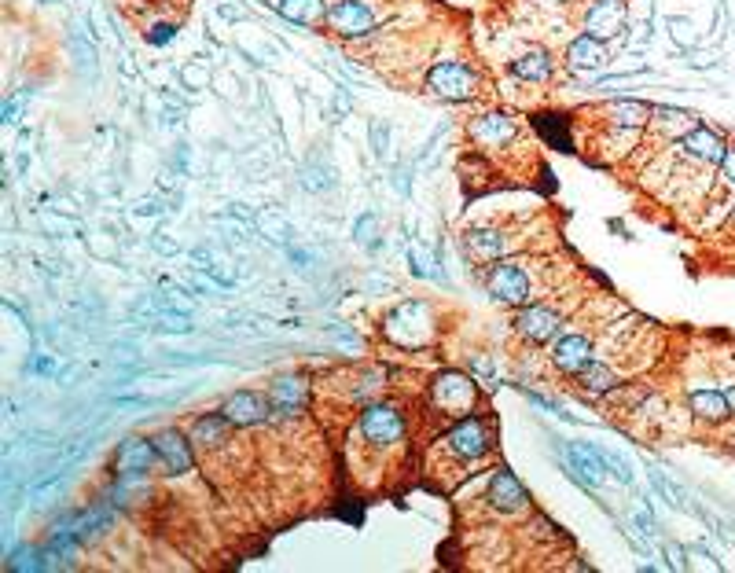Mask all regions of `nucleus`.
I'll use <instances>...</instances> for the list:
<instances>
[{
	"instance_id": "obj_1",
	"label": "nucleus",
	"mask_w": 735,
	"mask_h": 573,
	"mask_svg": "<svg viewBox=\"0 0 735 573\" xmlns=\"http://www.w3.org/2000/svg\"><path fill=\"white\" fill-rule=\"evenodd\" d=\"M427 89L445 103H467L478 96V74L460 59H441L427 70Z\"/></svg>"
},
{
	"instance_id": "obj_2",
	"label": "nucleus",
	"mask_w": 735,
	"mask_h": 573,
	"mask_svg": "<svg viewBox=\"0 0 735 573\" xmlns=\"http://www.w3.org/2000/svg\"><path fill=\"white\" fill-rule=\"evenodd\" d=\"M383 335L390 338L394 346L419 349L423 342H430V335H434V316H430V309L423 302H405L386 316Z\"/></svg>"
},
{
	"instance_id": "obj_3",
	"label": "nucleus",
	"mask_w": 735,
	"mask_h": 573,
	"mask_svg": "<svg viewBox=\"0 0 735 573\" xmlns=\"http://www.w3.org/2000/svg\"><path fill=\"white\" fill-rule=\"evenodd\" d=\"M430 394H434V405L441 412H453V416H467L471 408H475V379L464 375V371H441L434 386H430Z\"/></svg>"
},
{
	"instance_id": "obj_4",
	"label": "nucleus",
	"mask_w": 735,
	"mask_h": 573,
	"mask_svg": "<svg viewBox=\"0 0 735 573\" xmlns=\"http://www.w3.org/2000/svg\"><path fill=\"white\" fill-rule=\"evenodd\" d=\"M328 26L339 37H368L375 30V12L364 4V0H339L335 8H328Z\"/></svg>"
},
{
	"instance_id": "obj_5",
	"label": "nucleus",
	"mask_w": 735,
	"mask_h": 573,
	"mask_svg": "<svg viewBox=\"0 0 735 573\" xmlns=\"http://www.w3.org/2000/svg\"><path fill=\"white\" fill-rule=\"evenodd\" d=\"M489 294H493L500 305H526L530 302V276H526V269H519V265L500 261V265L489 269Z\"/></svg>"
},
{
	"instance_id": "obj_6",
	"label": "nucleus",
	"mask_w": 735,
	"mask_h": 573,
	"mask_svg": "<svg viewBox=\"0 0 735 573\" xmlns=\"http://www.w3.org/2000/svg\"><path fill=\"white\" fill-rule=\"evenodd\" d=\"M449 449H453V456H460V460H482L489 449H493V438H489V427L482 423L478 416H467L460 419L453 430H449Z\"/></svg>"
},
{
	"instance_id": "obj_7",
	"label": "nucleus",
	"mask_w": 735,
	"mask_h": 573,
	"mask_svg": "<svg viewBox=\"0 0 735 573\" xmlns=\"http://www.w3.org/2000/svg\"><path fill=\"white\" fill-rule=\"evenodd\" d=\"M361 434L372 445H394L405 434V419L394 405H368L361 412Z\"/></svg>"
},
{
	"instance_id": "obj_8",
	"label": "nucleus",
	"mask_w": 735,
	"mask_h": 573,
	"mask_svg": "<svg viewBox=\"0 0 735 573\" xmlns=\"http://www.w3.org/2000/svg\"><path fill=\"white\" fill-rule=\"evenodd\" d=\"M269 408L276 419H294L309 401V382L302 375H283L269 386Z\"/></svg>"
},
{
	"instance_id": "obj_9",
	"label": "nucleus",
	"mask_w": 735,
	"mask_h": 573,
	"mask_svg": "<svg viewBox=\"0 0 735 573\" xmlns=\"http://www.w3.org/2000/svg\"><path fill=\"white\" fill-rule=\"evenodd\" d=\"M625 30V0H596L585 12V34L596 41H611Z\"/></svg>"
},
{
	"instance_id": "obj_10",
	"label": "nucleus",
	"mask_w": 735,
	"mask_h": 573,
	"mask_svg": "<svg viewBox=\"0 0 735 573\" xmlns=\"http://www.w3.org/2000/svg\"><path fill=\"white\" fill-rule=\"evenodd\" d=\"M559 327H563V320H559V313H552V309H544V305H526L519 316H515V331H519L526 342H552L555 335H559Z\"/></svg>"
},
{
	"instance_id": "obj_11",
	"label": "nucleus",
	"mask_w": 735,
	"mask_h": 573,
	"mask_svg": "<svg viewBox=\"0 0 735 573\" xmlns=\"http://www.w3.org/2000/svg\"><path fill=\"white\" fill-rule=\"evenodd\" d=\"M221 412L228 416V423H232V427H258V423H265V419L272 416L269 397L250 394V390H239V394L228 397Z\"/></svg>"
},
{
	"instance_id": "obj_12",
	"label": "nucleus",
	"mask_w": 735,
	"mask_h": 573,
	"mask_svg": "<svg viewBox=\"0 0 735 573\" xmlns=\"http://www.w3.org/2000/svg\"><path fill=\"white\" fill-rule=\"evenodd\" d=\"M467 133H471V140H475L478 147H504L515 140V118L504 111H489V114H482V118H475Z\"/></svg>"
},
{
	"instance_id": "obj_13",
	"label": "nucleus",
	"mask_w": 735,
	"mask_h": 573,
	"mask_svg": "<svg viewBox=\"0 0 735 573\" xmlns=\"http://www.w3.org/2000/svg\"><path fill=\"white\" fill-rule=\"evenodd\" d=\"M680 147H684L695 162H706V166H721L724 155H728V144H724L713 129H706V125H695L691 133L680 136Z\"/></svg>"
},
{
	"instance_id": "obj_14",
	"label": "nucleus",
	"mask_w": 735,
	"mask_h": 573,
	"mask_svg": "<svg viewBox=\"0 0 735 573\" xmlns=\"http://www.w3.org/2000/svg\"><path fill=\"white\" fill-rule=\"evenodd\" d=\"M155 463H159V449H155V441L147 438H129L118 449V456H114L118 474H147Z\"/></svg>"
},
{
	"instance_id": "obj_15",
	"label": "nucleus",
	"mask_w": 735,
	"mask_h": 573,
	"mask_svg": "<svg viewBox=\"0 0 735 573\" xmlns=\"http://www.w3.org/2000/svg\"><path fill=\"white\" fill-rule=\"evenodd\" d=\"M155 449H159V460L170 467V474H184L192 471V445H188V438H184L181 430H162V434H155Z\"/></svg>"
},
{
	"instance_id": "obj_16",
	"label": "nucleus",
	"mask_w": 735,
	"mask_h": 573,
	"mask_svg": "<svg viewBox=\"0 0 735 573\" xmlns=\"http://www.w3.org/2000/svg\"><path fill=\"white\" fill-rule=\"evenodd\" d=\"M566 67L577 70V74H592V70L607 67V48H603V41H596V37H574L570 41V48H566Z\"/></svg>"
},
{
	"instance_id": "obj_17",
	"label": "nucleus",
	"mask_w": 735,
	"mask_h": 573,
	"mask_svg": "<svg viewBox=\"0 0 735 573\" xmlns=\"http://www.w3.org/2000/svg\"><path fill=\"white\" fill-rule=\"evenodd\" d=\"M592 360V342L585 335H563L552 349V364L566 375H577Z\"/></svg>"
},
{
	"instance_id": "obj_18",
	"label": "nucleus",
	"mask_w": 735,
	"mask_h": 573,
	"mask_svg": "<svg viewBox=\"0 0 735 573\" xmlns=\"http://www.w3.org/2000/svg\"><path fill=\"white\" fill-rule=\"evenodd\" d=\"M489 504L497 511H519V507H526V489L519 485L515 474L497 471L489 478Z\"/></svg>"
},
{
	"instance_id": "obj_19",
	"label": "nucleus",
	"mask_w": 735,
	"mask_h": 573,
	"mask_svg": "<svg viewBox=\"0 0 735 573\" xmlns=\"http://www.w3.org/2000/svg\"><path fill=\"white\" fill-rule=\"evenodd\" d=\"M555 70V59L544 52V48H530V52H522L519 59H511V74L519 81H530V85H541V81L552 78Z\"/></svg>"
},
{
	"instance_id": "obj_20",
	"label": "nucleus",
	"mask_w": 735,
	"mask_h": 573,
	"mask_svg": "<svg viewBox=\"0 0 735 573\" xmlns=\"http://www.w3.org/2000/svg\"><path fill=\"white\" fill-rule=\"evenodd\" d=\"M464 243H467V250H471V258L475 261H500V254H504V247H508L504 232H497V228H471Z\"/></svg>"
},
{
	"instance_id": "obj_21",
	"label": "nucleus",
	"mask_w": 735,
	"mask_h": 573,
	"mask_svg": "<svg viewBox=\"0 0 735 573\" xmlns=\"http://www.w3.org/2000/svg\"><path fill=\"white\" fill-rule=\"evenodd\" d=\"M280 15L294 26H317L328 19L324 0H280Z\"/></svg>"
},
{
	"instance_id": "obj_22",
	"label": "nucleus",
	"mask_w": 735,
	"mask_h": 573,
	"mask_svg": "<svg viewBox=\"0 0 735 573\" xmlns=\"http://www.w3.org/2000/svg\"><path fill=\"white\" fill-rule=\"evenodd\" d=\"M691 412L702 423H724V419L732 416V408H728L721 390H695L691 394Z\"/></svg>"
},
{
	"instance_id": "obj_23",
	"label": "nucleus",
	"mask_w": 735,
	"mask_h": 573,
	"mask_svg": "<svg viewBox=\"0 0 735 573\" xmlns=\"http://www.w3.org/2000/svg\"><path fill=\"white\" fill-rule=\"evenodd\" d=\"M577 382L585 386L588 394H614L618 390V375H614V368H607V364H600V360H588L585 368L577 371Z\"/></svg>"
},
{
	"instance_id": "obj_24",
	"label": "nucleus",
	"mask_w": 735,
	"mask_h": 573,
	"mask_svg": "<svg viewBox=\"0 0 735 573\" xmlns=\"http://www.w3.org/2000/svg\"><path fill=\"white\" fill-rule=\"evenodd\" d=\"M607 118H611L618 129H640V125H647V118H651V107L640 100H618L607 107Z\"/></svg>"
},
{
	"instance_id": "obj_25",
	"label": "nucleus",
	"mask_w": 735,
	"mask_h": 573,
	"mask_svg": "<svg viewBox=\"0 0 735 573\" xmlns=\"http://www.w3.org/2000/svg\"><path fill=\"white\" fill-rule=\"evenodd\" d=\"M566 456H570V463H574L577 471L585 474L588 482L596 485L603 478V456L596 449H588V445H581V441H574L570 449H566Z\"/></svg>"
},
{
	"instance_id": "obj_26",
	"label": "nucleus",
	"mask_w": 735,
	"mask_h": 573,
	"mask_svg": "<svg viewBox=\"0 0 735 573\" xmlns=\"http://www.w3.org/2000/svg\"><path fill=\"white\" fill-rule=\"evenodd\" d=\"M228 430H232V423H228L225 412H221V416H203V419H195L192 441H199V445H221V441L228 438Z\"/></svg>"
},
{
	"instance_id": "obj_27",
	"label": "nucleus",
	"mask_w": 735,
	"mask_h": 573,
	"mask_svg": "<svg viewBox=\"0 0 735 573\" xmlns=\"http://www.w3.org/2000/svg\"><path fill=\"white\" fill-rule=\"evenodd\" d=\"M655 122L666 129V133H691L695 129V118L688 111H673V107H655Z\"/></svg>"
},
{
	"instance_id": "obj_28",
	"label": "nucleus",
	"mask_w": 735,
	"mask_h": 573,
	"mask_svg": "<svg viewBox=\"0 0 735 573\" xmlns=\"http://www.w3.org/2000/svg\"><path fill=\"white\" fill-rule=\"evenodd\" d=\"M261 228H265V236L276 239V243H287V239H291V225L283 221V214L265 210V214H261Z\"/></svg>"
},
{
	"instance_id": "obj_29",
	"label": "nucleus",
	"mask_w": 735,
	"mask_h": 573,
	"mask_svg": "<svg viewBox=\"0 0 735 573\" xmlns=\"http://www.w3.org/2000/svg\"><path fill=\"white\" fill-rule=\"evenodd\" d=\"M375 217L372 214H364L361 221H357V228H353V236H357V243H361V247H368V250H375Z\"/></svg>"
},
{
	"instance_id": "obj_30",
	"label": "nucleus",
	"mask_w": 735,
	"mask_h": 573,
	"mask_svg": "<svg viewBox=\"0 0 735 573\" xmlns=\"http://www.w3.org/2000/svg\"><path fill=\"white\" fill-rule=\"evenodd\" d=\"M173 37H177V26H155V30H151V34H147V41H151V45H170Z\"/></svg>"
},
{
	"instance_id": "obj_31",
	"label": "nucleus",
	"mask_w": 735,
	"mask_h": 573,
	"mask_svg": "<svg viewBox=\"0 0 735 573\" xmlns=\"http://www.w3.org/2000/svg\"><path fill=\"white\" fill-rule=\"evenodd\" d=\"M372 144H375V155H386V125L383 122L372 125Z\"/></svg>"
},
{
	"instance_id": "obj_32",
	"label": "nucleus",
	"mask_w": 735,
	"mask_h": 573,
	"mask_svg": "<svg viewBox=\"0 0 735 573\" xmlns=\"http://www.w3.org/2000/svg\"><path fill=\"white\" fill-rule=\"evenodd\" d=\"M23 100H26V92H23V96H15V100L4 103V122H8V125L19 122V103H23Z\"/></svg>"
},
{
	"instance_id": "obj_33",
	"label": "nucleus",
	"mask_w": 735,
	"mask_h": 573,
	"mask_svg": "<svg viewBox=\"0 0 735 573\" xmlns=\"http://www.w3.org/2000/svg\"><path fill=\"white\" fill-rule=\"evenodd\" d=\"M181 78L188 81V85H206V81H210V74H206V70H199V67H184Z\"/></svg>"
},
{
	"instance_id": "obj_34",
	"label": "nucleus",
	"mask_w": 735,
	"mask_h": 573,
	"mask_svg": "<svg viewBox=\"0 0 735 573\" xmlns=\"http://www.w3.org/2000/svg\"><path fill=\"white\" fill-rule=\"evenodd\" d=\"M721 169H724V180H728V184L735 188V147H728V155H724Z\"/></svg>"
},
{
	"instance_id": "obj_35",
	"label": "nucleus",
	"mask_w": 735,
	"mask_h": 573,
	"mask_svg": "<svg viewBox=\"0 0 735 573\" xmlns=\"http://www.w3.org/2000/svg\"><path fill=\"white\" fill-rule=\"evenodd\" d=\"M724 401H728V408L735 412V386H728V390H724Z\"/></svg>"
}]
</instances>
